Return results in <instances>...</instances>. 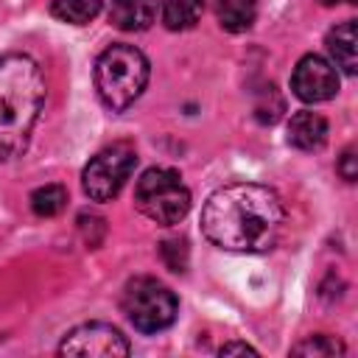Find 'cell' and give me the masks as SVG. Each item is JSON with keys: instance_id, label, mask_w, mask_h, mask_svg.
Returning a JSON list of instances; mask_svg holds the SVG:
<instances>
[{"instance_id": "cell-18", "label": "cell", "mask_w": 358, "mask_h": 358, "mask_svg": "<svg viewBox=\"0 0 358 358\" xmlns=\"http://www.w3.org/2000/svg\"><path fill=\"white\" fill-rule=\"evenodd\" d=\"M338 176L344 182H355L358 179V157H355V145H347L344 154L338 157V165H336Z\"/></svg>"}, {"instance_id": "cell-5", "label": "cell", "mask_w": 358, "mask_h": 358, "mask_svg": "<svg viewBox=\"0 0 358 358\" xmlns=\"http://www.w3.org/2000/svg\"><path fill=\"white\" fill-rule=\"evenodd\" d=\"M120 308L134 330L140 333H159L173 324L179 302L168 285L154 277H134L126 282Z\"/></svg>"}, {"instance_id": "cell-6", "label": "cell", "mask_w": 358, "mask_h": 358, "mask_svg": "<svg viewBox=\"0 0 358 358\" xmlns=\"http://www.w3.org/2000/svg\"><path fill=\"white\" fill-rule=\"evenodd\" d=\"M137 165V154L129 143H115L98 151L81 171V187L92 201H112Z\"/></svg>"}, {"instance_id": "cell-9", "label": "cell", "mask_w": 358, "mask_h": 358, "mask_svg": "<svg viewBox=\"0 0 358 358\" xmlns=\"http://www.w3.org/2000/svg\"><path fill=\"white\" fill-rule=\"evenodd\" d=\"M327 53L333 59L336 67H341L347 76H355L358 70V31H355V20H344L336 28L327 31L324 36Z\"/></svg>"}, {"instance_id": "cell-14", "label": "cell", "mask_w": 358, "mask_h": 358, "mask_svg": "<svg viewBox=\"0 0 358 358\" xmlns=\"http://www.w3.org/2000/svg\"><path fill=\"white\" fill-rule=\"evenodd\" d=\"M101 0H53L50 14L67 25H87L101 14Z\"/></svg>"}, {"instance_id": "cell-13", "label": "cell", "mask_w": 358, "mask_h": 358, "mask_svg": "<svg viewBox=\"0 0 358 358\" xmlns=\"http://www.w3.org/2000/svg\"><path fill=\"white\" fill-rule=\"evenodd\" d=\"M204 0H162V22L171 31H187L199 22Z\"/></svg>"}, {"instance_id": "cell-17", "label": "cell", "mask_w": 358, "mask_h": 358, "mask_svg": "<svg viewBox=\"0 0 358 358\" xmlns=\"http://www.w3.org/2000/svg\"><path fill=\"white\" fill-rule=\"evenodd\" d=\"M159 252L171 271H185V266H187V243L185 241H162Z\"/></svg>"}, {"instance_id": "cell-8", "label": "cell", "mask_w": 358, "mask_h": 358, "mask_svg": "<svg viewBox=\"0 0 358 358\" xmlns=\"http://www.w3.org/2000/svg\"><path fill=\"white\" fill-rule=\"evenodd\" d=\"M291 90L305 103L330 101L338 92V70L333 67V62H327L316 53H308L296 62V67L291 73Z\"/></svg>"}, {"instance_id": "cell-2", "label": "cell", "mask_w": 358, "mask_h": 358, "mask_svg": "<svg viewBox=\"0 0 358 358\" xmlns=\"http://www.w3.org/2000/svg\"><path fill=\"white\" fill-rule=\"evenodd\" d=\"M45 76L28 53L0 56V162L28 148L31 131L45 106Z\"/></svg>"}, {"instance_id": "cell-19", "label": "cell", "mask_w": 358, "mask_h": 358, "mask_svg": "<svg viewBox=\"0 0 358 358\" xmlns=\"http://www.w3.org/2000/svg\"><path fill=\"white\" fill-rule=\"evenodd\" d=\"M221 355H257V350L255 347H249V344H243V341H227V344H221V350H218Z\"/></svg>"}, {"instance_id": "cell-4", "label": "cell", "mask_w": 358, "mask_h": 358, "mask_svg": "<svg viewBox=\"0 0 358 358\" xmlns=\"http://www.w3.org/2000/svg\"><path fill=\"white\" fill-rule=\"evenodd\" d=\"M137 210L154 224H179L190 210V190L173 168H148L134 185Z\"/></svg>"}, {"instance_id": "cell-16", "label": "cell", "mask_w": 358, "mask_h": 358, "mask_svg": "<svg viewBox=\"0 0 358 358\" xmlns=\"http://www.w3.org/2000/svg\"><path fill=\"white\" fill-rule=\"evenodd\" d=\"M291 352H294V355H308V358H327V355H344L347 347H344L338 338L319 333V336H308L305 341L294 344Z\"/></svg>"}, {"instance_id": "cell-3", "label": "cell", "mask_w": 358, "mask_h": 358, "mask_svg": "<svg viewBox=\"0 0 358 358\" xmlns=\"http://www.w3.org/2000/svg\"><path fill=\"white\" fill-rule=\"evenodd\" d=\"M148 59L140 48L117 42L109 45L95 62V90L106 109H129L148 84Z\"/></svg>"}, {"instance_id": "cell-1", "label": "cell", "mask_w": 358, "mask_h": 358, "mask_svg": "<svg viewBox=\"0 0 358 358\" xmlns=\"http://www.w3.org/2000/svg\"><path fill=\"white\" fill-rule=\"evenodd\" d=\"M280 196L257 182L218 187L201 207L204 238L227 252H266L282 229Z\"/></svg>"}, {"instance_id": "cell-7", "label": "cell", "mask_w": 358, "mask_h": 358, "mask_svg": "<svg viewBox=\"0 0 358 358\" xmlns=\"http://www.w3.org/2000/svg\"><path fill=\"white\" fill-rule=\"evenodd\" d=\"M131 347L126 341V336L106 324V322H87L73 327L62 344H59V355H98V358H117V355H129Z\"/></svg>"}, {"instance_id": "cell-10", "label": "cell", "mask_w": 358, "mask_h": 358, "mask_svg": "<svg viewBox=\"0 0 358 358\" xmlns=\"http://www.w3.org/2000/svg\"><path fill=\"white\" fill-rule=\"evenodd\" d=\"M159 0H109V22L120 31H145L157 20Z\"/></svg>"}, {"instance_id": "cell-20", "label": "cell", "mask_w": 358, "mask_h": 358, "mask_svg": "<svg viewBox=\"0 0 358 358\" xmlns=\"http://www.w3.org/2000/svg\"><path fill=\"white\" fill-rule=\"evenodd\" d=\"M322 6H336V3H355V0H319Z\"/></svg>"}, {"instance_id": "cell-11", "label": "cell", "mask_w": 358, "mask_h": 358, "mask_svg": "<svg viewBox=\"0 0 358 358\" xmlns=\"http://www.w3.org/2000/svg\"><path fill=\"white\" fill-rule=\"evenodd\" d=\"M327 140V120L319 112H296L288 120V143L299 151H319Z\"/></svg>"}, {"instance_id": "cell-12", "label": "cell", "mask_w": 358, "mask_h": 358, "mask_svg": "<svg viewBox=\"0 0 358 358\" xmlns=\"http://www.w3.org/2000/svg\"><path fill=\"white\" fill-rule=\"evenodd\" d=\"M218 25L229 34H243L257 20V0H215Z\"/></svg>"}, {"instance_id": "cell-15", "label": "cell", "mask_w": 358, "mask_h": 358, "mask_svg": "<svg viewBox=\"0 0 358 358\" xmlns=\"http://www.w3.org/2000/svg\"><path fill=\"white\" fill-rule=\"evenodd\" d=\"M67 204V190L62 185H42L31 193V210L39 218H53L64 210Z\"/></svg>"}]
</instances>
